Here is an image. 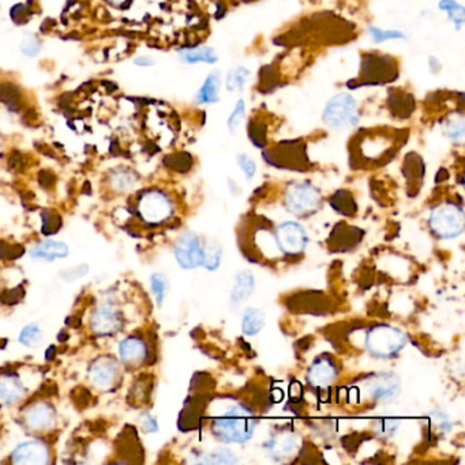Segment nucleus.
I'll use <instances>...</instances> for the list:
<instances>
[{"label":"nucleus","mask_w":465,"mask_h":465,"mask_svg":"<svg viewBox=\"0 0 465 465\" xmlns=\"http://www.w3.org/2000/svg\"><path fill=\"white\" fill-rule=\"evenodd\" d=\"M245 118H246V103H245V100L240 98V100L236 101V104H235V107H234V109H232V112L228 118V122H227L228 130L232 134H235L239 130V127L242 126Z\"/></svg>","instance_id":"33"},{"label":"nucleus","mask_w":465,"mask_h":465,"mask_svg":"<svg viewBox=\"0 0 465 465\" xmlns=\"http://www.w3.org/2000/svg\"><path fill=\"white\" fill-rule=\"evenodd\" d=\"M222 261V249L216 242L205 243V255L202 266L209 272H214L218 269Z\"/></svg>","instance_id":"27"},{"label":"nucleus","mask_w":465,"mask_h":465,"mask_svg":"<svg viewBox=\"0 0 465 465\" xmlns=\"http://www.w3.org/2000/svg\"><path fill=\"white\" fill-rule=\"evenodd\" d=\"M87 377L94 387L109 389L118 380L119 365L111 356H101L90 365Z\"/></svg>","instance_id":"11"},{"label":"nucleus","mask_w":465,"mask_h":465,"mask_svg":"<svg viewBox=\"0 0 465 465\" xmlns=\"http://www.w3.org/2000/svg\"><path fill=\"white\" fill-rule=\"evenodd\" d=\"M258 419L243 403H232L211 422V434L222 444L242 445L253 438Z\"/></svg>","instance_id":"1"},{"label":"nucleus","mask_w":465,"mask_h":465,"mask_svg":"<svg viewBox=\"0 0 465 465\" xmlns=\"http://www.w3.org/2000/svg\"><path fill=\"white\" fill-rule=\"evenodd\" d=\"M252 77V71L245 66H238L231 69L225 76V89L229 93H236L245 90L246 85Z\"/></svg>","instance_id":"26"},{"label":"nucleus","mask_w":465,"mask_h":465,"mask_svg":"<svg viewBox=\"0 0 465 465\" xmlns=\"http://www.w3.org/2000/svg\"><path fill=\"white\" fill-rule=\"evenodd\" d=\"M284 202L288 211L296 217H307L319 211L324 200L313 183L296 182L287 188Z\"/></svg>","instance_id":"7"},{"label":"nucleus","mask_w":465,"mask_h":465,"mask_svg":"<svg viewBox=\"0 0 465 465\" xmlns=\"http://www.w3.org/2000/svg\"><path fill=\"white\" fill-rule=\"evenodd\" d=\"M78 270H67L63 277L67 280H77L78 277H82L85 273L87 272V266H81V267H77Z\"/></svg>","instance_id":"37"},{"label":"nucleus","mask_w":465,"mask_h":465,"mask_svg":"<svg viewBox=\"0 0 465 465\" xmlns=\"http://www.w3.org/2000/svg\"><path fill=\"white\" fill-rule=\"evenodd\" d=\"M428 67H430V71L432 74H437V73L441 71V63H439V60L435 56H430L428 58Z\"/></svg>","instance_id":"38"},{"label":"nucleus","mask_w":465,"mask_h":465,"mask_svg":"<svg viewBox=\"0 0 465 465\" xmlns=\"http://www.w3.org/2000/svg\"><path fill=\"white\" fill-rule=\"evenodd\" d=\"M109 187L115 193H128L138 184V176L127 168L114 169L108 179Z\"/></svg>","instance_id":"22"},{"label":"nucleus","mask_w":465,"mask_h":465,"mask_svg":"<svg viewBox=\"0 0 465 465\" xmlns=\"http://www.w3.org/2000/svg\"><path fill=\"white\" fill-rule=\"evenodd\" d=\"M438 8L448 15L457 32H462L465 25V7L457 0H439Z\"/></svg>","instance_id":"25"},{"label":"nucleus","mask_w":465,"mask_h":465,"mask_svg":"<svg viewBox=\"0 0 465 465\" xmlns=\"http://www.w3.org/2000/svg\"><path fill=\"white\" fill-rule=\"evenodd\" d=\"M24 419L29 430L44 432L53 427L56 422V414L49 403L37 401L26 410Z\"/></svg>","instance_id":"15"},{"label":"nucleus","mask_w":465,"mask_h":465,"mask_svg":"<svg viewBox=\"0 0 465 465\" xmlns=\"http://www.w3.org/2000/svg\"><path fill=\"white\" fill-rule=\"evenodd\" d=\"M177 59L184 64H216L218 62V53L208 45L188 46L177 52Z\"/></svg>","instance_id":"18"},{"label":"nucleus","mask_w":465,"mask_h":465,"mask_svg":"<svg viewBox=\"0 0 465 465\" xmlns=\"http://www.w3.org/2000/svg\"><path fill=\"white\" fill-rule=\"evenodd\" d=\"M191 463L197 464H235L238 463V459L235 453L227 448H216L211 452H204L200 455H195V457L191 460Z\"/></svg>","instance_id":"23"},{"label":"nucleus","mask_w":465,"mask_h":465,"mask_svg":"<svg viewBox=\"0 0 465 465\" xmlns=\"http://www.w3.org/2000/svg\"><path fill=\"white\" fill-rule=\"evenodd\" d=\"M90 326L98 336L115 335L122 328V314L114 304H103L91 314Z\"/></svg>","instance_id":"13"},{"label":"nucleus","mask_w":465,"mask_h":465,"mask_svg":"<svg viewBox=\"0 0 465 465\" xmlns=\"http://www.w3.org/2000/svg\"><path fill=\"white\" fill-rule=\"evenodd\" d=\"M322 122L332 130H348L359 123L358 100L346 91L335 94L324 107Z\"/></svg>","instance_id":"4"},{"label":"nucleus","mask_w":465,"mask_h":465,"mask_svg":"<svg viewBox=\"0 0 465 465\" xmlns=\"http://www.w3.org/2000/svg\"><path fill=\"white\" fill-rule=\"evenodd\" d=\"M19 51L26 58H36L42 53V42L33 33H28L22 37V40L19 42Z\"/></svg>","instance_id":"31"},{"label":"nucleus","mask_w":465,"mask_h":465,"mask_svg":"<svg viewBox=\"0 0 465 465\" xmlns=\"http://www.w3.org/2000/svg\"><path fill=\"white\" fill-rule=\"evenodd\" d=\"M299 446V438L294 432H279L269 438L265 450L276 462H284L291 457Z\"/></svg>","instance_id":"16"},{"label":"nucleus","mask_w":465,"mask_h":465,"mask_svg":"<svg viewBox=\"0 0 465 465\" xmlns=\"http://www.w3.org/2000/svg\"><path fill=\"white\" fill-rule=\"evenodd\" d=\"M132 63L137 66V67H141V69H148V67H152L156 64V60L150 56V55H138L134 58Z\"/></svg>","instance_id":"36"},{"label":"nucleus","mask_w":465,"mask_h":465,"mask_svg":"<svg viewBox=\"0 0 465 465\" xmlns=\"http://www.w3.org/2000/svg\"><path fill=\"white\" fill-rule=\"evenodd\" d=\"M338 367L336 360L329 355L318 356L308 367L307 380L311 387L324 390L329 389L337 380Z\"/></svg>","instance_id":"10"},{"label":"nucleus","mask_w":465,"mask_h":465,"mask_svg":"<svg viewBox=\"0 0 465 465\" xmlns=\"http://www.w3.org/2000/svg\"><path fill=\"white\" fill-rule=\"evenodd\" d=\"M70 253L69 246L64 242L60 240H52L46 239L37 243L30 249V256L35 261H42V262H53L56 259H63Z\"/></svg>","instance_id":"17"},{"label":"nucleus","mask_w":465,"mask_h":465,"mask_svg":"<svg viewBox=\"0 0 465 465\" xmlns=\"http://www.w3.org/2000/svg\"><path fill=\"white\" fill-rule=\"evenodd\" d=\"M220 91H221V74L220 71H211V74L205 78V81L198 89L195 94V101L201 105L214 104L220 100Z\"/></svg>","instance_id":"21"},{"label":"nucleus","mask_w":465,"mask_h":465,"mask_svg":"<svg viewBox=\"0 0 465 465\" xmlns=\"http://www.w3.org/2000/svg\"><path fill=\"white\" fill-rule=\"evenodd\" d=\"M49 459H51V452H49L48 445L39 439L22 442L11 453L12 464H48Z\"/></svg>","instance_id":"12"},{"label":"nucleus","mask_w":465,"mask_h":465,"mask_svg":"<svg viewBox=\"0 0 465 465\" xmlns=\"http://www.w3.org/2000/svg\"><path fill=\"white\" fill-rule=\"evenodd\" d=\"M108 3H111L112 6H116V7H121L126 3L127 0H107Z\"/></svg>","instance_id":"39"},{"label":"nucleus","mask_w":465,"mask_h":465,"mask_svg":"<svg viewBox=\"0 0 465 465\" xmlns=\"http://www.w3.org/2000/svg\"><path fill=\"white\" fill-rule=\"evenodd\" d=\"M25 394V386L15 374L6 373L0 376V403L11 405L18 403Z\"/></svg>","instance_id":"19"},{"label":"nucleus","mask_w":465,"mask_h":465,"mask_svg":"<svg viewBox=\"0 0 465 465\" xmlns=\"http://www.w3.org/2000/svg\"><path fill=\"white\" fill-rule=\"evenodd\" d=\"M141 427L146 432H156L159 430V424L156 422V419L149 414H143L141 416Z\"/></svg>","instance_id":"35"},{"label":"nucleus","mask_w":465,"mask_h":465,"mask_svg":"<svg viewBox=\"0 0 465 465\" xmlns=\"http://www.w3.org/2000/svg\"><path fill=\"white\" fill-rule=\"evenodd\" d=\"M173 253L180 267L186 270L197 269L204 263L205 242L195 232L187 231L177 238Z\"/></svg>","instance_id":"8"},{"label":"nucleus","mask_w":465,"mask_h":465,"mask_svg":"<svg viewBox=\"0 0 465 465\" xmlns=\"http://www.w3.org/2000/svg\"><path fill=\"white\" fill-rule=\"evenodd\" d=\"M169 283L168 279L163 273H155L150 277V290L152 294L156 297V301L159 306H161L166 300V296L168 292Z\"/></svg>","instance_id":"28"},{"label":"nucleus","mask_w":465,"mask_h":465,"mask_svg":"<svg viewBox=\"0 0 465 465\" xmlns=\"http://www.w3.org/2000/svg\"><path fill=\"white\" fill-rule=\"evenodd\" d=\"M42 337V333L40 326L37 324H29L21 331L18 340L22 345L29 346V348H35L40 344Z\"/></svg>","instance_id":"32"},{"label":"nucleus","mask_w":465,"mask_h":465,"mask_svg":"<svg viewBox=\"0 0 465 465\" xmlns=\"http://www.w3.org/2000/svg\"><path fill=\"white\" fill-rule=\"evenodd\" d=\"M445 135L452 142H456V143H460L464 141L465 126L463 115L455 116L450 121H448L446 127H445Z\"/></svg>","instance_id":"29"},{"label":"nucleus","mask_w":465,"mask_h":465,"mask_svg":"<svg viewBox=\"0 0 465 465\" xmlns=\"http://www.w3.org/2000/svg\"><path fill=\"white\" fill-rule=\"evenodd\" d=\"M121 362L128 367L141 366L149 355V348L146 341L139 336H128L123 338L118 348Z\"/></svg>","instance_id":"14"},{"label":"nucleus","mask_w":465,"mask_h":465,"mask_svg":"<svg viewBox=\"0 0 465 465\" xmlns=\"http://www.w3.org/2000/svg\"><path fill=\"white\" fill-rule=\"evenodd\" d=\"M137 211L145 224L163 225L173 217L175 204L168 193L152 188L139 197Z\"/></svg>","instance_id":"6"},{"label":"nucleus","mask_w":465,"mask_h":465,"mask_svg":"<svg viewBox=\"0 0 465 465\" xmlns=\"http://www.w3.org/2000/svg\"><path fill=\"white\" fill-rule=\"evenodd\" d=\"M463 207L455 201L438 204L428 217V227L434 235L441 239L459 238L464 231Z\"/></svg>","instance_id":"3"},{"label":"nucleus","mask_w":465,"mask_h":465,"mask_svg":"<svg viewBox=\"0 0 465 465\" xmlns=\"http://www.w3.org/2000/svg\"><path fill=\"white\" fill-rule=\"evenodd\" d=\"M369 398L377 404H387L401 392V380L393 373H378L365 382Z\"/></svg>","instance_id":"9"},{"label":"nucleus","mask_w":465,"mask_h":465,"mask_svg":"<svg viewBox=\"0 0 465 465\" xmlns=\"http://www.w3.org/2000/svg\"><path fill=\"white\" fill-rule=\"evenodd\" d=\"M269 243L273 245L283 256L296 258L304 253L308 245L307 229L297 221L286 220L276 225Z\"/></svg>","instance_id":"5"},{"label":"nucleus","mask_w":465,"mask_h":465,"mask_svg":"<svg viewBox=\"0 0 465 465\" xmlns=\"http://www.w3.org/2000/svg\"><path fill=\"white\" fill-rule=\"evenodd\" d=\"M236 161H238L239 168L242 169L245 177L247 180H252L256 173V163L254 161L253 157L246 153H239L236 157Z\"/></svg>","instance_id":"34"},{"label":"nucleus","mask_w":465,"mask_h":465,"mask_svg":"<svg viewBox=\"0 0 465 465\" xmlns=\"http://www.w3.org/2000/svg\"><path fill=\"white\" fill-rule=\"evenodd\" d=\"M255 288V277L250 270H242L236 274L235 283L231 291V304L232 307H239L246 301Z\"/></svg>","instance_id":"20"},{"label":"nucleus","mask_w":465,"mask_h":465,"mask_svg":"<svg viewBox=\"0 0 465 465\" xmlns=\"http://www.w3.org/2000/svg\"><path fill=\"white\" fill-rule=\"evenodd\" d=\"M367 33L370 39L377 44L387 42V40H405L407 39L405 33L401 30H393V29L386 30V29H380L377 26H370L367 29Z\"/></svg>","instance_id":"30"},{"label":"nucleus","mask_w":465,"mask_h":465,"mask_svg":"<svg viewBox=\"0 0 465 465\" xmlns=\"http://www.w3.org/2000/svg\"><path fill=\"white\" fill-rule=\"evenodd\" d=\"M407 341V335L400 328L390 324H377L367 329L365 335V348L371 356L389 360L401 353Z\"/></svg>","instance_id":"2"},{"label":"nucleus","mask_w":465,"mask_h":465,"mask_svg":"<svg viewBox=\"0 0 465 465\" xmlns=\"http://www.w3.org/2000/svg\"><path fill=\"white\" fill-rule=\"evenodd\" d=\"M265 326V313L258 307H247L242 317V332L246 336H256Z\"/></svg>","instance_id":"24"}]
</instances>
